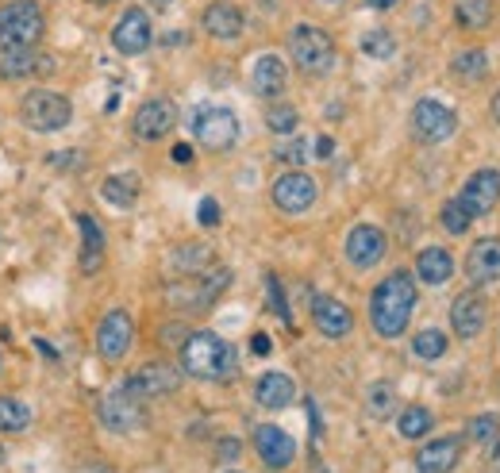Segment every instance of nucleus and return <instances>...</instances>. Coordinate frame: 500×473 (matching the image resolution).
<instances>
[{
    "label": "nucleus",
    "instance_id": "f257e3e1",
    "mask_svg": "<svg viewBox=\"0 0 500 473\" xmlns=\"http://www.w3.org/2000/svg\"><path fill=\"white\" fill-rule=\"evenodd\" d=\"M412 312H416V277L408 269H393L369 296V323L381 339H396L405 335Z\"/></svg>",
    "mask_w": 500,
    "mask_h": 473
},
{
    "label": "nucleus",
    "instance_id": "f03ea898",
    "mask_svg": "<svg viewBox=\"0 0 500 473\" xmlns=\"http://www.w3.org/2000/svg\"><path fill=\"white\" fill-rule=\"evenodd\" d=\"M181 369L196 381H232L239 374V350L216 332H193L181 347Z\"/></svg>",
    "mask_w": 500,
    "mask_h": 473
},
{
    "label": "nucleus",
    "instance_id": "7ed1b4c3",
    "mask_svg": "<svg viewBox=\"0 0 500 473\" xmlns=\"http://www.w3.org/2000/svg\"><path fill=\"white\" fill-rule=\"evenodd\" d=\"M47 20L35 0H12L0 8V54H20V50H39Z\"/></svg>",
    "mask_w": 500,
    "mask_h": 473
},
{
    "label": "nucleus",
    "instance_id": "20e7f679",
    "mask_svg": "<svg viewBox=\"0 0 500 473\" xmlns=\"http://www.w3.org/2000/svg\"><path fill=\"white\" fill-rule=\"evenodd\" d=\"M289 54L300 74L308 77H327L335 69V42L327 32H320V27L312 23H296L289 32Z\"/></svg>",
    "mask_w": 500,
    "mask_h": 473
},
{
    "label": "nucleus",
    "instance_id": "39448f33",
    "mask_svg": "<svg viewBox=\"0 0 500 473\" xmlns=\"http://www.w3.org/2000/svg\"><path fill=\"white\" fill-rule=\"evenodd\" d=\"M227 285H232V269H227V266H212L208 274L189 277L185 285H169L166 300L174 308H185V312H205V308H212L223 296Z\"/></svg>",
    "mask_w": 500,
    "mask_h": 473
},
{
    "label": "nucleus",
    "instance_id": "423d86ee",
    "mask_svg": "<svg viewBox=\"0 0 500 473\" xmlns=\"http://www.w3.org/2000/svg\"><path fill=\"white\" fill-rule=\"evenodd\" d=\"M193 135L205 150H232L239 142V116L223 105H200L193 112Z\"/></svg>",
    "mask_w": 500,
    "mask_h": 473
},
{
    "label": "nucleus",
    "instance_id": "0eeeda50",
    "mask_svg": "<svg viewBox=\"0 0 500 473\" xmlns=\"http://www.w3.org/2000/svg\"><path fill=\"white\" fill-rule=\"evenodd\" d=\"M20 116L32 132H62V127L74 120V105L62 96V93H50V89H32L20 105Z\"/></svg>",
    "mask_w": 500,
    "mask_h": 473
},
{
    "label": "nucleus",
    "instance_id": "6e6552de",
    "mask_svg": "<svg viewBox=\"0 0 500 473\" xmlns=\"http://www.w3.org/2000/svg\"><path fill=\"white\" fill-rule=\"evenodd\" d=\"M454 132H459V116H454L442 100H435V96L416 100V108H412V135H416L423 147H439V142H447Z\"/></svg>",
    "mask_w": 500,
    "mask_h": 473
},
{
    "label": "nucleus",
    "instance_id": "1a4fd4ad",
    "mask_svg": "<svg viewBox=\"0 0 500 473\" xmlns=\"http://www.w3.org/2000/svg\"><path fill=\"white\" fill-rule=\"evenodd\" d=\"M96 415H100V423H105L108 432L132 435L135 427H142V400L127 389V385H120V389H112V393L100 396Z\"/></svg>",
    "mask_w": 500,
    "mask_h": 473
},
{
    "label": "nucleus",
    "instance_id": "9d476101",
    "mask_svg": "<svg viewBox=\"0 0 500 473\" xmlns=\"http://www.w3.org/2000/svg\"><path fill=\"white\" fill-rule=\"evenodd\" d=\"M174 123H177V105H174V100H169V96H150L147 105H139L135 120H132V132L142 142H159V139H166L169 132H174Z\"/></svg>",
    "mask_w": 500,
    "mask_h": 473
},
{
    "label": "nucleus",
    "instance_id": "9b49d317",
    "mask_svg": "<svg viewBox=\"0 0 500 473\" xmlns=\"http://www.w3.org/2000/svg\"><path fill=\"white\" fill-rule=\"evenodd\" d=\"M316 181H312L308 174H300V169H289V174H281L274 181V189H269V196H274L277 212H285V216H300V212H308L312 205H316Z\"/></svg>",
    "mask_w": 500,
    "mask_h": 473
},
{
    "label": "nucleus",
    "instance_id": "f8f14e48",
    "mask_svg": "<svg viewBox=\"0 0 500 473\" xmlns=\"http://www.w3.org/2000/svg\"><path fill=\"white\" fill-rule=\"evenodd\" d=\"M132 335H135V327H132V315L127 312H108L105 320H100L96 327V354L105 358V362H120V358L132 350Z\"/></svg>",
    "mask_w": 500,
    "mask_h": 473
},
{
    "label": "nucleus",
    "instance_id": "ddd939ff",
    "mask_svg": "<svg viewBox=\"0 0 500 473\" xmlns=\"http://www.w3.org/2000/svg\"><path fill=\"white\" fill-rule=\"evenodd\" d=\"M150 39H154L150 16L142 8H127L123 16H120V23L112 27V47H116L123 59H135V54H142V50L150 47Z\"/></svg>",
    "mask_w": 500,
    "mask_h": 473
},
{
    "label": "nucleus",
    "instance_id": "4468645a",
    "mask_svg": "<svg viewBox=\"0 0 500 473\" xmlns=\"http://www.w3.org/2000/svg\"><path fill=\"white\" fill-rule=\"evenodd\" d=\"M123 385H127V389H132L139 400H150V396L174 393L177 385H181V374H177V369L169 366V362H147V366H139Z\"/></svg>",
    "mask_w": 500,
    "mask_h": 473
},
{
    "label": "nucleus",
    "instance_id": "2eb2a0df",
    "mask_svg": "<svg viewBox=\"0 0 500 473\" xmlns=\"http://www.w3.org/2000/svg\"><path fill=\"white\" fill-rule=\"evenodd\" d=\"M254 450H259V458L269 469H285V466H293V458H296V442L289 432H281L277 423H259L254 427Z\"/></svg>",
    "mask_w": 500,
    "mask_h": 473
},
{
    "label": "nucleus",
    "instance_id": "dca6fc26",
    "mask_svg": "<svg viewBox=\"0 0 500 473\" xmlns=\"http://www.w3.org/2000/svg\"><path fill=\"white\" fill-rule=\"evenodd\" d=\"M500 200V174L496 169H477V174H469V181L462 185L459 193V205L469 212V216H485V212H493Z\"/></svg>",
    "mask_w": 500,
    "mask_h": 473
},
{
    "label": "nucleus",
    "instance_id": "f3484780",
    "mask_svg": "<svg viewBox=\"0 0 500 473\" xmlns=\"http://www.w3.org/2000/svg\"><path fill=\"white\" fill-rule=\"evenodd\" d=\"M485 320H489V305H485V296L477 289H466L450 305V327L459 339H477L485 332Z\"/></svg>",
    "mask_w": 500,
    "mask_h": 473
},
{
    "label": "nucleus",
    "instance_id": "a211bd4d",
    "mask_svg": "<svg viewBox=\"0 0 500 473\" xmlns=\"http://www.w3.org/2000/svg\"><path fill=\"white\" fill-rule=\"evenodd\" d=\"M462 442H466L462 435H442V439L423 442L416 450V469L420 473H450L462 462Z\"/></svg>",
    "mask_w": 500,
    "mask_h": 473
},
{
    "label": "nucleus",
    "instance_id": "6ab92c4d",
    "mask_svg": "<svg viewBox=\"0 0 500 473\" xmlns=\"http://www.w3.org/2000/svg\"><path fill=\"white\" fill-rule=\"evenodd\" d=\"M312 323L327 339H342L354 327V312L335 296H312Z\"/></svg>",
    "mask_w": 500,
    "mask_h": 473
},
{
    "label": "nucleus",
    "instance_id": "aec40b11",
    "mask_svg": "<svg viewBox=\"0 0 500 473\" xmlns=\"http://www.w3.org/2000/svg\"><path fill=\"white\" fill-rule=\"evenodd\" d=\"M59 69V59L42 50H20V54H0V77L20 81V77H50Z\"/></svg>",
    "mask_w": 500,
    "mask_h": 473
},
{
    "label": "nucleus",
    "instance_id": "412c9836",
    "mask_svg": "<svg viewBox=\"0 0 500 473\" xmlns=\"http://www.w3.org/2000/svg\"><path fill=\"white\" fill-rule=\"evenodd\" d=\"M347 258H350V266H359V269L377 266L385 258V232L374 223H359L347 235Z\"/></svg>",
    "mask_w": 500,
    "mask_h": 473
},
{
    "label": "nucleus",
    "instance_id": "4be33fe9",
    "mask_svg": "<svg viewBox=\"0 0 500 473\" xmlns=\"http://www.w3.org/2000/svg\"><path fill=\"white\" fill-rule=\"evenodd\" d=\"M212 266H216V254H212V247H205V242H181L166 262V269L174 277H200V274H208Z\"/></svg>",
    "mask_w": 500,
    "mask_h": 473
},
{
    "label": "nucleus",
    "instance_id": "5701e85b",
    "mask_svg": "<svg viewBox=\"0 0 500 473\" xmlns=\"http://www.w3.org/2000/svg\"><path fill=\"white\" fill-rule=\"evenodd\" d=\"M200 23H205V32L220 42H232L242 35V12L235 5H227V0H212L205 8V16H200Z\"/></svg>",
    "mask_w": 500,
    "mask_h": 473
},
{
    "label": "nucleus",
    "instance_id": "b1692460",
    "mask_svg": "<svg viewBox=\"0 0 500 473\" xmlns=\"http://www.w3.org/2000/svg\"><path fill=\"white\" fill-rule=\"evenodd\" d=\"M466 274L474 285H489L500 274V239H477L466 254Z\"/></svg>",
    "mask_w": 500,
    "mask_h": 473
},
{
    "label": "nucleus",
    "instance_id": "393cba45",
    "mask_svg": "<svg viewBox=\"0 0 500 473\" xmlns=\"http://www.w3.org/2000/svg\"><path fill=\"white\" fill-rule=\"evenodd\" d=\"M293 396H296V385L289 374H262L259 381H254V400H259L262 408L269 412H277V408H289L293 405Z\"/></svg>",
    "mask_w": 500,
    "mask_h": 473
},
{
    "label": "nucleus",
    "instance_id": "a878e982",
    "mask_svg": "<svg viewBox=\"0 0 500 473\" xmlns=\"http://www.w3.org/2000/svg\"><path fill=\"white\" fill-rule=\"evenodd\" d=\"M250 85H254V93L259 96H281L285 93V85H289V74H285V62L274 59V54H262L259 62H254L250 69Z\"/></svg>",
    "mask_w": 500,
    "mask_h": 473
},
{
    "label": "nucleus",
    "instance_id": "bb28decb",
    "mask_svg": "<svg viewBox=\"0 0 500 473\" xmlns=\"http://www.w3.org/2000/svg\"><path fill=\"white\" fill-rule=\"evenodd\" d=\"M77 227H81V274H96L100 266H105V232H100V223L93 216H77Z\"/></svg>",
    "mask_w": 500,
    "mask_h": 473
},
{
    "label": "nucleus",
    "instance_id": "cd10ccee",
    "mask_svg": "<svg viewBox=\"0 0 500 473\" xmlns=\"http://www.w3.org/2000/svg\"><path fill=\"white\" fill-rule=\"evenodd\" d=\"M450 274H454V258H450V250H442V247L420 250V258H416V277H420L423 285H442V281H450Z\"/></svg>",
    "mask_w": 500,
    "mask_h": 473
},
{
    "label": "nucleus",
    "instance_id": "c85d7f7f",
    "mask_svg": "<svg viewBox=\"0 0 500 473\" xmlns=\"http://www.w3.org/2000/svg\"><path fill=\"white\" fill-rule=\"evenodd\" d=\"M100 196L108 200L112 208H135V200H139V177L135 174H116V177H105V185H100Z\"/></svg>",
    "mask_w": 500,
    "mask_h": 473
},
{
    "label": "nucleus",
    "instance_id": "c756f323",
    "mask_svg": "<svg viewBox=\"0 0 500 473\" xmlns=\"http://www.w3.org/2000/svg\"><path fill=\"white\" fill-rule=\"evenodd\" d=\"M489 20H493L489 0H459L454 5V23L466 27V32H481V27H489Z\"/></svg>",
    "mask_w": 500,
    "mask_h": 473
},
{
    "label": "nucleus",
    "instance_id": "7c9ffc66",
    "mask_svg": "<svg viewBox=\"0 0 500 473\" xmlns=\"http://www.w3.org/2000/svg\"><path fill=\"white\" fill-rule=\"evenodd\" d=\"M366 412L374 415V420H389V415L396 412V389L389 381H374L366 389Z\"/></svg>",
    "mask_w": 500,
    "mask_h": 473
},
{
    "label": "nucleus",
    "instance_id": "2f4dec72",
    "mask_svg": "<svg viewBox=\"0 0 500 473\" xmlns=\"http://www.w3.org/2000/svg\"><path fill=\"white\" fill-rule=\"evenodd\" d=\"M450 74H459L462 81H481L489 74V54L485 50H462L450 59Z\"/></svg>",
    "mask_w": 500,
    "mask_h": 473
},
{
    "label": "nucleus",
    "instance_id": "473e14b6",
    "mask_svg": "<svg viewBox=\"0 0 500 473\" xmlns=\"http://www.w3.org/2000/svg\"><path fill=\"white\" fill-rule=\"evenodd\" d=\"M432 427H435V415L432 412H427V408H405V412H400L396 415V432L400 435H405V439H423L427 432H432Z\"/></svg>",
    "mask_w": 500,
    "mask_h": 473
},
{
    "label": "nucleus",
    "instance_id": "72a5a7b5",
    "mask_svg": "<svg viewBox=\"0 0 500 473\" xmlns=\"http://www.w3.org/2000/svg\"><path fill=\"white\" fill-rule=\"evenodd\" d=\"M412 354H416L420 362H439V358L447 354V335L435 332V327H423V332L412 339Z\"/></svg>",
    "mask_w": 500,
    "mask_h": 473
},
{
    "label": "nucleus",
    "instance_id": "f704fd0d",
    "mask_svg": "<svg viewBox=\"0 0 500 473\" xmlns=\"http://www.w3.org/2000/svg\"><path fill=\"white\" fill-rule=\"evenodd\" d=\"M32 423V408L23 400H12V396H0V432H23Z\"/></svg>",
    "mask_w": 500,
    "mask_h": 473
},
{
    "label": "nucleus",
    "instance_id": "c9c22d12",
    "mask_svg": "<svg viewBox=\"0 0 500 473\" xmlns=\"http://www.w3.org/2000/svg\"><path fill=\"white\" fill-rule=\"evenodd\" d=\"M439 223H442V232H447V235H466L469 223H474V216L459 205V196H450L447 205H442V212H439Z\"/></svg>",
    "mask_w": 500,
    "mask_h": 473
},
{
    "label": "nucleus",
    "instance_id": "e433bc0d",
    "mask_svg": "<svg viewBox=\"0 0 500 473\" xmlns=\"http://www.w3.org/2000/svg\"><path fill=\"white\" fill-rule=\"evenodd\" d=\"M296 108L293 105H269L266 108V127H269V132H274V135H281V139H289L293 132H296Z\"/></svg>",
    "mask_w": 500,
    "mask_h": 473
},
{
    "label": "nucleus",
    "instance_id": "4c0bfd02",
    "mask_svg": "<svg viewBox=\"0 0 500 473\" xmlns=\"http://www.w3.org/2000/svg\"><path fill=\"white\" fill-rule=\"evenodd\" d=\"M496 435H500V423H496V415H493V412L474 415V420H469V427H466V439H469V442H477V447H493Z\"/></svg>",
    "mask_w": 500,
    "mask_h": 473
},
{
    "label": "nucleus",
    "instance_id": "58836bf2",
    "mask_svg": "<svg viewBox=\"0 0 500 473\" xmlns=\"http://www.w3.org/2000/svg\"><path fill=\"white\" fill-rule=\"evenodd\" d=\"M396 42L389 32H366L362 35V54H369V59H393Z\"/></svg>",
    "mask_w": 500,
    "mask_h": 473
},
{
    "label": "nucleus",
    "instance_id": "ea45409f",
    "mask_svg": "<svg viewBox=\"0 0 500 473\" xmlns=\"http://www.w3.org/2000/svg\"><path fill=\"white\" fill-rule=\"evenodd\" d=\"M266 296H269V305H274V312H277V320H285V323H293V312H289V305H285V289H281V281L269 274L266 277Z\"/></svg>",
    "mask_w": 500,
    "mask_h": 473
},
{
    "label": "nucleus",
    "instance_id": "a19ab883",
    "mask_svg": "<svg viewBox=\"0 0 500 473\" xmlns=\"http://www.w3.org/2000/svg\"><path fill=\"white\" fill-rule=\"evenodd\" d=\"M305 139H300V135H289V147H281L277 150V158H281V162H289V166H300V162H305Z\"/></svg>",
    "mask_w": 500,
    "mask_h": 473
},
{
    "label": "nucleus",
    "instance_id": "79ce46f5",
    "mask_svg": "<svg viewBox=\"0 0 500 473\" xmlns=\"http://www.w3.org/2000/svg\"><path fill=\"white\" fill-rule=\"evenodd\" d=\"M47 162H50L54 169H81L85 154H81V150H59V154H50Z\"/></svg>",
    "mask_w": 500,
    "mask_h": 473
},
{
    "label": "nucleus",
    "instance_id": "37998d69",
    "mask_svg": "<svg viewBox=\"0 0 500 473\" xmlns=\"http://www.w3.org/2000/svg\"><path fill=\"white\" fill-rule=\"evenodd\" d=\"M196 220H200V227H216V223H220V205H216V200H212V196L200 200Z\"/></svg>",
    "mask_w": 500,
    "mask_h": 473
},
{
    "label": "nucleus",
    "instance_id": "c03bdc74",
    "mask_svg": "<svg viewBox=\"0 0 500 473\" xmlns=\"http://www.w3.org/2000/svg\"><path fill=\"white\" fill-rule=\"evenodd\" d=\"M269 350H274V339H269L266 332H254V335H250V354H259V358H266Z\"/></svg>",
    "mask_w": 500,
    "mask_h": 473
},
{
    "label": "nucleus",
    "instance_id": "a18cd8bd",
    "mask_svg": "<svg viewBox=\"0 0 500 473\" xmlns=\"http://www.w3.org/2000/svg\"><path fill=\"white\" fill-rule=\"evenodd\" d=\"M220 458H223V462L239 458V439H220Z\"/></svg>",
    "mask_w": 500,
    "mask_h": 473
},
{
    "label": "nucleus",
    "instance_id": "49530a36",
    "mask_svg": "<svg viewBox=\"0 0 500 473\" xmlns=\"http://www.w3.org/2000/svg\"><path fill=\"white\" fill-rule=\"evenodd\" d=\"M485 473H500V435H496V442L489 447V462H485Z\"/></svg>",
    "mask_w": 500,
    "mask_h": 473
},
{
    "label": "nucleus",
    "instance_id": "de8ad7c7",
    "mask_svg": "<svg viewBox=\"0 0 500 473\" xmlns=\"http://www.w3.org/2000/svg\"><path fill=\"white\" fill-rule=\"evenodd\" d=\"M316 154H320V158H332V154H335V142L327 139V135H320V139H316Z\"/></svg>",
    "mask_w": 500,
    "mask_h": 473
},
{
    "label": "nucleus",
    "instance_id": "09e8293b",
    "mask_svg": "<svg viewBox=\"0 0 500 473\" xmlns=\"http://www.w3.org/2000/svg\"><path fill=\"white\" fill-rule=\"evenodd\" d=\"M174 162H193V147H189V142H177V147H174Z\"/></svg>",
    "mask_w": 500,
    "mask_h": 473
},
{
    "label": "nucleus",
    "instance_id": "8fccbe9b",
    "mask_svg": "<svg viewBox=\"0 0 500 473\" xmlns=\"http://www.w3.org/2000/svg\"><path fill=\"white\" fill-rule=\"evenodd\" d=\"M35 350H39V354H47V358H50V362H54V358H59V350H54V347H50V342H42V339H35Z\"/></svg>",
    "mask_w": 500,
    "mask_h": 473
},
{
    "label": "nucleus",
    "instance_id": "3c124183",
    "mask_svg": "<svg viewBox=\"0 0 500 473\" xmlns=\"http://www.w3.org/2000/svg\"><path fill=\"white\" fill-rule=\"evenodd\" d=\"M489 112H493V120H496V123H500V89H496V93H493V105H489Z\"/></svg>",
    "mask_w": 500,
    "mask_h": 473
},
{
    "label": "nucleus",
    "instance_id": "603ef678",
    "mask_svg": "<svg viewBox=\"0 0 500 473\" xmlns=\"http://www.w3.org/2000/svg\"><path fill=\"white\" fill-rule=\"evenodd\" d=\"M366 5H369V8H381V12H385V8H393L396 0H366Z\"/></svg>",
    "mask_w": 500,
    "mask_h": 473
},
{
    "label": "nucleus",
    "instance_id": "864d4df0",
    "mask_svg": "<svg viewBox=\"0 0 500 473\" xmlns=\"http://www.w3.org/2000/svg\"><path fill=\"white\" fill-rule=\"evenodd\" d=\"M150 5H174V0H150Z\"/></svg>",
    "mask_w": 500,
    "mask_h": 473
},
{
    "label": "nucleus",
    "instance_id": "5fc2aeb1",
    "mask_svg": "<svg viewBox=\"0 0 500 473\" xmlns=\"http://www.w3.org/2000/svg\"><path fill=\"white\" fill-rule=\"evenodd\" d=\"M93 5H112V0H93Z\"/></svg>",
    "mask_w": 500,
    "mask_h": 473
},
{
    "label": "nucleus",
    "instance_id": "6e6d98bb",
    "mask_svg": "<svg viewBox=\"0 0 500 473\" xmlns=\"http://www.w3.org/2000/svg\"><path fill=\"white\" fill-rule=\"evenodd\" d=\"M327 5H339V0H327Z\"/></svg>",
    "mask_w": 500,
    "mask_h": 473
},
{
    "label": "nucleus",
    "instance_id": "4d7b16f0",
    "mask_svg": "<svg viewBox=\"0 0 500 473\" xmlns=\"http://www.w3.org/2000/svg\"><path fill=\"white\" fill-rule=\"evenodd\" d=\"M227 473H239V469H227Z\"/></svg>",
    "mask_w": 500,
    "mask_h": 473
}]
</instances>
